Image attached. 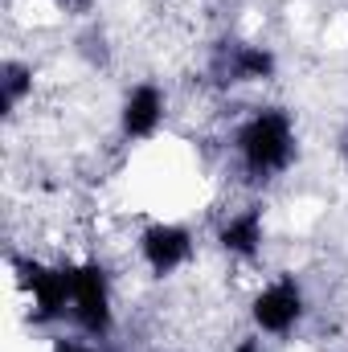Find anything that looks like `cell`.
<instances>
[{"label": "cell", "mask_w": 348, "mask_h": 352, "mask_svg": "<svg viewBox=\"0 0 348 352\" xmlns=\"http://www.w3.org/2000/svg\"><path fill=\"white\" fill-rule=\"evenodd\" d=\"M299 152V135H295V119L283 107H259L254 115H246L234 131V156L238 168L250 180H274L295 164Z\"/></svg>", "instance_id": "obj_1"}, {"label": "cell", "mask_w": 348, "mask_h": 352, "mask_svg": "<svg viewBox=\"0 0 348 352\" xmlns=\"http://www.w3.org/2000/svg\"><path fill=\"white\" fill-rule=\"evenodd\" d=\"M17 287L29 299L33 324H54L70 311L74 295V263H41V258H12Z\"/></svg>", "instance_id": "obj_2"}, {"label": "cell", "mask_w": 348, "mask_h": 352, "mask_svg": "<svg viewBox=\"0 0 348 352\" xmlns=\"http://www.w3.org/2000/svg\"><path fill=\"white\" fill-rule=\"evenodd\" d=\"M70 320L90 340H107L115 328V299L111 278L102 263H74V295H70Z\"/></svg>", "instance_id": "obj_3"}, {"label": "cell", "mask_w": 348, "mask_h": 352, "mask_svg": "<svg viewBox=\"0 0 348 352\" xmlns=\"http://www.w3.org/2000/svg\"><path fill=\"white\" fill-rule=\"evenodd\" d=\"M307 316V295H303V283L295 274H279L262 287L250 303V320L254 328L266 336H287L303 324Z\"/></svg>", "instance_id": "obj_4"}, {"label": "cell", "mask_w": 348, "mask_h": 352, "mask_svg": "<svg viewBox=\"0 0 348 352\" xmlns=\"http://www.w3.org/2000/svg\"><path fill=\"white\" fill-rule=\"evenodd\" d=\"M279 70L274 54L254 41H221L209 58V78L221 87H242V82H270Z\"/></svg>", "instance_id": "obj_5"}, {"label": "cell", "mask_w": 348, "mask_h": 352, "mask_svg": "<svg viewBox=\"0 0 348 352\" xmlns=\"http://www.w3.org/2000/svg\"><path fill=\"white\" fill-rule=\"evenodd\" d=\"M193 254H197V242L176 221H152L140 234V258H144V266L156 278H168L176 270H184V266L193 263Z\"/></svg>", "instance_id": "obj_6"}, {"label": "cell", "mask_w": 348, "mask_h": 352, "mask_svg": "<svg viewBox=\"0 0 348 352\" xmlns=\"http://www.w3.org/2000/svg\"><path fill=\"white\" fill-rule=\"evenodd\" d=\"M164 115H168V94L156 82H135L119 102V131L123 140H135V144L152 140L164 127Z\"/></svg>", "instance_id": "obj_7"}, {"label": "cell", "mask_w": 348, "mask_h": 352, "mask_svg": "<svg viewBox=\"0 0 348 352\" xmlns=\"http://www.w3.org/2000/svg\"><path fill=\"white\" fill-rule=\"evenodd\" d=\"M262 238H266V221H262V205H246L238 213H230L221 226H217V246L230 254V258H259L262 254Z\"/></svg>", "instance_id": "obj_8"}, {"label": "cell", "mask_w": 348, "mask_h": 352, "mask_svg": "<svg viewBox=\"0 0 348 352\" xmlns=\"http://www.w3.org/2000/svg\"><path fill=\"white\" fill-rule=\"evenodd\" d=\"M29 94H33V66L8 58V62L0 66V98H4V115H17L21 102H25Z\"/></svg>", "instance_id": "obj_9"}, {"label": "cell", "mask_w": 348, "mask_h": 352, "mask_svg": "<svg viewBox=\"0 0 348 352\" xmlns=\"http://www.w3.org/2000/svg\"><path fill=\"white\" fill-rule=\"evenodd\" d=\"M50 352H107V349H98V340H78V336H58L54 344H50Z\"/></svg>", "instance_id": "obj_10"}, {"label": "cell", "mask_w": 348, "mask_h": 352, "mask_svg": "<svg viewBox=\"0 0 348 352\" xmlns=\"http://www.w3.org/2000/svg\"><path fill=\"white\" fill-rule=\"evenodd\" d=\"M230 352H266V344H262L259 336H242V340H238Z\"/></svg>", "instance_id": "obj_11"}, {"label": "cell", "mask_w": 348, "mask_h": 352, "mask_svg": "<svg viewBox=\"0 0 348 352\" xmlns=\"http://www.w3.org/2000/svg\"><path fill=\"white\" fill-rule=\"evenodd\" d=\"M340 156H345V160H348V127H345V131H340Z\"/></svg>", "instance_id": "obj_12"}, {"label": "cell", "mask_w": 348, "mask_h": 352, "mask_svg": "<svg viewBox=\"0 0 348 352\" xmlns=\"http://www.w3.org/2000/svg\"><path fill=\"white\" fill-rule=\"evenodd\" d=\"M62 4H78V8H83V4H90V0H62Z\"/></svg>", "instance_id": "obj_13"}]
</instances>
